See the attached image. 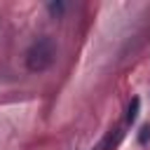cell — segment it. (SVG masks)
I'll use <instances>...</instances> for the list:
<instances>
[{
    "instance_id": "cell-3",
    "label": "cell",
    "mask_w": 150,
    "mask_h": 150,
    "mask_svg": "<svg viewBox=\"0 0 150 150\" xmlns=\"http://www.w3.org/2000/svg\"><path fill=\"white\" fill-rule=\"evenodd\" d=\"M138 105H141V101H138V98H131V103H129V112H127V122H129V124L136 122V117H138Z\"/></svg>"
},
{
    "instance_id": "cell-4",
    "label": "cell",
    "mask_w": 150,
    "mask_h": 150,
    "mask_svg": "<svg viewBox=\"0 0 150 150\" xmlns=\"http://www.w3.org/2000/svg\"><path fill=\"white\" fill-rule=\"evenodd\" d=\"M148 138H150V124H145V127L141 129V134H138V141H141V143H148Z\"/></svg>"
},
{
    "instance_id": "cell-2",
    "label": "cell",
    "mask_w": 150,
    "mask_h": 150,
    "mask_svg": "<svg viewBox=\"0 0 150 150\" xmlns=\"http://www.w3.org/2000/svg\"><path fill=\"white\" fill-rule=\"evenodd\" d=\"M122 134H124V131H122L120 127L110 129V131H108V134H105V136L94 145V150H112V148H117V143L122 141Z\"/></svg>"
},
{
    "instance_id": "cell-1",
    "label": "cell",
    "mask_w": 150,
    "mask_h": 150,
    "mask_svg": "<svg viewBox=\"0 0 150 150\" xmlns=\"http://www.w3.org/2000/svg\"><path fill=\"white\" fill-rule=\"evenodd\" d=\"M56 59V45L52 38H38L28 52H26V66L30 73H42L47 70Z\"/></svg>"
},
{
    "instance_id": "cell-5",
    "label": "cell",
    "mask_w": 150,
    "mask_h": 150,
    "mask_svg": "<svg viewBox=\"0 0 150 150\" xmlns=\"http://www.w3.org/2000/svg\"><path fill=\"white\" fill-rule=\"evenodd\" d=\"M61 9H63V5H61V2H52V5H49V12H54V14H56V12H61Z\"/></svg>"
}]
</instances>
